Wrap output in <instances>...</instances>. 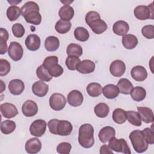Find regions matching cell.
<instances>
[{
  "instance_id": "cell-1",
  "label": "cell",
  "mask_w": 154,
  "mask_h": 154,
  "mask_svg": "<svg viewBox=\"0 0 154 154\" xmlns=\"http://www.w3.org/2000/svg\"><path fill=\"white\" fill-rule=\"evenodd\" d=\"M48 126L51 133L61 136H67L73 130V126L70 122L56 119L50 120L48 123Z\"/></svg>"
},
{
  "instance_id": "cell-2",
  "label": "cell",
  "mask_w": 154,
  "mask_h": 154,
  "mask_svg": "<svg viewBox=\"0 0 154 154\" xmlns=\"http://www.w3.org/2000/svg\"><path fill=\"white\" fill-rule=\"evenodd\" d=\"M78 142L82 147L85 149H89L94 145V128L91 125L85 123L80 126Z\"/></svg>"
},
{
  "instance_id": "cell-3",
  "label": "cell",
  "mask_w": 154,
  "mask_h": 154,
  "mask_svg": "<svg viewBox=\"0 0 154 154\" xmlns=\"http://www.w3.org/2000/svg\"><path fill=\"white\" fill-rule=\"evenodd\" d=\"M129 137L134 149L137 153H143L148 149L149 144L146 140L142 131L134 130L130 133Z\"/></svg>"
},
{
  "instance_id": "cell-4",
  "label": "cell",
  "mask_w": 154,
  "mask_h": 154,
  "mask_svg": "<svg viewBox=\"0 0 154 154\" xmlns=\"http://www.w3.org/2000/svg\"><path fill=\"white\" fill-rule=\"evenodd\" d=\"M58 62V57L54 55L47 57L43 61L42 65L48 70L52 77H58L63 73V68Z\"/></svg>"
},
{
  "instance_id": "cell-5",
  "label": "cell",
  "mask_w": 154,
  "mask_h": 154,
  "mask_svg": "<svg viewBox=\"0 0 154 154\" xmlns=\"http://www.w3.org/2000/svg\"><path fill=\"white\" fill-rule=\"evenodd\" d=\"M153 3L146 5H138L134 8V13L135 17L139 20H144L148 19H153Z\"/></svg>"
},
{
  "instance_id": "cell-6",
  "label": "cell",
  "mask_w": 154,
  "mask_h": 154,
  "mask_svg": "<svg viewBox=\"0 0 154 154\" xmlns=\"http://www.w3.org/2000/svg\"><path fill=\"white\" fill-rule=\"evenodd\" d=\"M108 146L112 151L116 152H122L123 153L131 154V149L126 142L123 138L117 139L115 137L109 141Z\"/></svg>"
},
{
  "instance_id": "cell-7",
  "label": "cell",
  "mask_w": 154,
  "mask_h": 154,
  "mask_svg": "<svg viewBox=\"0 0 154 154\" xmlns=\"http://www.w3.org/2000/svg\"><path fill=\"white\" fill-rule=\"evenodd\" d=\"M49 101L51 108L54 111H60L63 109L65 107L67 102L64 96L58 93L52 94Z\"/></svg>"
},
{
  "instance_id": "cell-8",
  "label": "cell",
  "mask_w": 154,
  "mask_h": 154,
  "mask_svg": "<svg viewBox=\"0 0 154 154\" xmlns=\"http://www.w3.org/2000/svg\"><path fill=\"white\" fill-rule=\"evenodd\" d=\"M46 126V122L44 120H35L29 126L30 134L36 137H40L45 133Z\"/></svg>"
},
{
  "instance_id": "cell-9",
  "label": "cell",
  "mask_w": 154,
  "mask_h": 154,
  "mask_svg": "<svg viewBox=\"0 0 154 154\" xmlns=\"http://www.w3.org/2000/svg\"><path fill=\"white\" fill-rule=\"evenodd\" d=\"M9 57L14 61H19L23 54V49L22 45L17 42L10 43L8 49Z\"/></svg>"
},
{
  "instance_id": "cell-10",
  "label": "cell",
  "mask_w": 154,
  "mask_h": 154,
  "mask_svg": "<svg viewBox=\"0 0 154 154\" xmlns=\"http://www.w3.org/2000/svg\"><path fill=\"white\" fill-rule=\"evenodd\" d=\"M126 65L125 63L120 60H114L111 63L109 66V72L111 74L116 77L122 76L125 72Z\"/></svg>"
},
{
  "instance_id": "cell-11",
  "label": "cell",
  "mask_w": 154,
  "mask_h": 154,
  "mask_svg": "<svg viewBox=\"0 0 154 154\" xmlns=\"http://www.w3.org/2000/svg\"><path fill=\"white\" fill-rule=\"evenodd\" d=\"M0 110L3 117L7 119L14 117L18 114L16 106L13 103L6 102L0 105Z\"/></svg>"
},
{
  "instance_id": "cell-12",
  "label": "cell",
  "mask_w": 154,
  "mask_h": 154,
  "mask_svg": "<svg viewBox=\"0 0 154 154\" xmlns=\"http://www.w3.org/2000/svg\"><path fill=\"white\" fill-rule=\"evenodd\" d=\"M22 111L25 116L31 117L37 113L38 106L34 101L32 100H27L22 105Z\"/></svg>"
},
{
  "instance_id": "cell-13",
  "label": "cell",
  "mask_w": 154,
  "mask_h": 154,
  "mask_svg": "<svg viewBox=\"0 0 154 154\" xmlns=\"http://www.w3.org/2000/svg\"><path fill=\"white\" fill-rule=\"evenodd\" d=\"M87 25L90 27L91 30L96 34H100L105 32L108 28L106 22L102 20L100 17L88 22Z\"/></svg>"
},
{
  "instance_id": "cell-14",
  "label": "cell",
  "mask_w": 154,
  "mask_h": 154,
  "mask_svg": "<svg viewBox=\"0 0 154 154\" xmlns=\"http://www.w3.org/2000/svg\"><path fill=\"white\" fill-rule=\"evenodd\" d=\"M84 97L82 93L77 90L71 91L67 95L68 103L74 107L80 106L83 102Z\"/></svg>"
},
{
  "instance_id": "cell-15",
  "label": "cell",
  "mask_w": 154,
  "mask_h": 154,
  "mask_svg": "<svg viewBox=\"0 0 154 154\" xmlns=\"http://www.w3.org/2000/svg\"><path fill=\"white\" fill-rule=\"evenodd\" d=\"M42 143L37 138H32L28 140L25 145L26 152L29 154H35L42 149Z\"/></svg>"
},
{
  "instance_id": "cell-16",
  "label": "cell",
  "mask_w": 154,
  "mask_h": 154,
  "mask_svg": "<svg viewBox=\"0 0 154 154\" xmlns=\"http://www.w3.org/2000/svg\"><path fill=\"white\" fill-rule=\"evenodd\" d=\"M49 90V86L43 81L35 82L32 85V91L37 96L42 97L46 95Z\"/></svg>"
},
{
  "instance_id": "cell-17",
  "label": "cell",
  "mask_w": 154,
  "mask_h": 154,
  "mask_svg": "<svg viewBox=\"0 0 154 154\" xmlns=\"http://www.w3.org/2000/svg\"><path fill=\"white\" fill-rule=\"evenodd\" d=\"M25 44L28 50L31 51H35L40 48L41 40L37 35L29 34L26 37Z\"/></svg>"
},
{
  "instance_id": "cell-18",
  "label": "cell",
  "mask_w": 154,
  "mask_h": 154,
  "mask_svg": "<svg viewBox=\"0 0 154 154\" xmlns=\"http://www.w3.org/2000/svg\"><path fill=\"white\" fill-rule=\"evenodd\" d=\"M116 131L114 128L111 126H105L100 129L99 132V138L103 143L108 142L111 139L115 137Z\"/></svg>"
},
{
  "instance_id": "cell-19",
  "label": "cell",
  "mask_w": 154,
  "mask_h": 154,
  "mask_svg": "<svg viewBox=\"0 0 154 154\" xmlns=\"http://www.w3.org/2000/svg\"><path fill=\"white\" fill-rule=\"evenodd\" d=\"M25 89L24 82L19 79H14L8 84V90L13 95H19Z\"/></svg>"
},
{
  "instance_id": "cell-20",
  "label": "cell",
  "mask_w": 154,
  "mask_h": 154,
  "mask_svg": "<svg viewBox=\"0 0 154 154\" xmlns=\"http://www.w3.org/2000/svg\"><path fill=\"white\" fill-rule=\"evenodd\" d=\"M131 77L137 81H143L147 77V72L142 66H136L131 71Z\"/></svg>"
},
{
  "instance_id": "cell-21",
  "label": "cell",
  "mask_w": 154,
  "mask_h": 154,
  "mask_svg": "<svg viewBox=\"0 0 154 154\" xmlns=\"http://www.w3.org/2000/svg\"><path fill=\"white\" fill-rule=\"evenodd\" d=\"M95 63L90 60H84L81 61L76 67V70L81 73L88 74L94 72Z\"/></svg>"
},
{
  "instance_id": "cell-22",
  "label": "cell",
  "mask_w": 154,
  "mask_h": 154,
  "mask_svg": "<svg viewBox=\"0 0 154 154\" xmlns=\"http://www.w3.org/2000/svg\"><path fill=\"white\" fill-rule=\"evenodd\" d=\"M137 110L141 121L146 123H150L153 122L154 115L153 111L150 108L146 106H138L137 107Z\"/></svg>"
},
{
  "instance_id": "cell-23",
  "label": "cell",
  "mask_w": 154,
  "mask_h": 154,
  "mask_svg": "<svg viewBox=\"0 0 154 154\" xmlns=\"http://www.w3.org/2000/svg\"><path fill=\"white\" fill-rule=\"evenodd\" d=\"M129 29V24L124 20H118L112 26L113 32L121 36H124L126 35Z\"/></svg>"
},
{
  "instance_id": "cell-24",
  "label": "cell",
  "mask_w": 154,
  "mask_h": 154,
  "mask_svg": "<svg viewBox=\"0 0 154 154\" xmlns=\"http://www.w3.org/2000/svg\"><path fill=\"white\" fill-rule=\"evenodd\" d=\"M103 96L109 99H112L117 97L119 94V90L117 85L114 84H107L102 88Z\"/></svg>"
},
{
  "instance_id": "cell-25",
  "label": "cell",
  "mask_w": 154,
  "mask_h": 154,
  "mask_svg": "<svg viewBox=\"0 0 154 154\" xmlns=\"http://www.w3.org/2000/svg\"><path fill=\"white\" fill-rule=\"evenodd\" d=\"M117 87L119 93L123 94H129L133 88V85L131 82L126 78H121L117 82Z\"/></svg>"
},
{
  "instance_id": "cell-26",
  "label": "cell",
  "mask_w": 154,
  "mask_h": 154,
  "mask_svg": "<svg viewBox=\"0 0 154 154\" xmlns=\"http://www.w3.org/2000/svg\"><path fill=\"white\" fill-rule=\"evenodd\" d=\"M74 10L70 5H64L60 8L58 14L61 20L70 21L74 16Z\"/></svg>"
},
{
  "instance_id": "cell-27",
  "label": "cell",
  "mask_w": 154,
  "mask_h": 154,
  "mask_svg": "<svg viewBox=\"0 0 154 154\" xmlns=\"http://www.w3.org/2000/svg\"><path fill=\"white\" fill-rule=\"evenodd\" d=\"M122 45L127 49H132L135 48L138 44L137 37L133 34H126L122 37Z\"/></svg>"
},
{
  "instance_id": "cell-28",
  "label": "cell",
  "mask_w": 154,
  "mask_h": 154,
  "mask_svg": "<svg viewBox=\"0 0 154 154\" xmlns=\"http://www.w3.org/2000/svg\"><path fill=\"white\" fill-rule=\"evenodd\" d=\"M26 22L35 25L40 24L42 22V16L38 10H34L28 12L24 16Z\"/></svg>"
},
{
  "instance_id": "cell-29",
  "label": "cell",
  "mask_w": 154,
  "mask_h": 154,
  "mask_svg": "<svg viewBox=\"0 0 154 154\" xmlns=\"http://www.w3.org/2000/svg\"><path fill=\"white\" fill-rule=\"evenodd\" d=\"M60 46L59 39L54 35L48 37L45 41V48L48 51L54 52L57 51Z\"/></svg>"
},
{
  "instance_id": "cell-30",
  "label": "cell",
  "mask_w": 154,
  "mask_h": 154,
  "mask_svg": "<svg viewBox=\"0 0 154 154\" xmlns=\"http://www.w3.org/2000/svg\"><path fill=\"white\" fill-rule=\"evenodd\" d=\"M130 94L133 100L137 102H141L145 99L146 96V91L143 87L137 86L133 87Z\"/></svg>"
},
{
  "instance_id": "cell-31",
  "label": "cell",
  "mask_w": 154,
  "mask_h": 154,
  "mask_svg": "<svg viewBox=\"0 0 154 154\" xmlns=\"http://www.w3.org/2000/svg\"><path fill=\"white\" fill-rule=\"evenodd\" d=\"M86 90L87 93L93 97L99 96L102 93V87L101 85L97 82H91L90 83L87 88Z\"/></svg>"
},
{
  "instance_id": "cell-32",
  "label": "cell",
  "mask_w": 154,
  "mask_h": 154,
  "mask_svg": "<svg viewBox=\"0 0 154 154\" xmlns=\"http://www.w3.org/2000/svg\"><path fill=\"white\" fill-rule=\"evenodd\" d=\"M94 112L97 117L100 118L106 117L109 112V108L105 103H99L94 106Z\"/></svg>"
},
{
  "instance_id": "cell-33",
  "label": "cell",
  "mask_w": 154,
  "mask_h": 154,
  "mask_svg": "<svg viewBox=\"0 0 154 154\" xmlns=\"http://www.w3.org/2000/svg\"><path fill=\"white\" fill-rule=\"evenodd\" d=\"M71 26L72 23L70 21L60 19L57 22L55 25V29L57 32L63 34L68 32L70 31Z\"/></svg>"
},
{
  "instance_id": "cell-34",
  "label": "cell",
  "mask_w": 154,
  "mask_h": 154,
  "mask_svg": "<svg viewBox=\"0 0 154 154\" xmlns=\"http://www.w3.org/2000/svg\"><path fill=\"white\" fill-rule=\"evenodd\" d=\"M126 119L131 124L135 126H140L141 125V119L138 112L128 111H126Z\"/></svg>"
},
{
  "instance_id": "cell-35",
  "label": "cell",
  "mask_w": 154,
  "mask_h": 154,
  "mask_svg": "<svg viewBox=\"0 0 154 154\" xmlns=\"http://www.w3.org/2000/svg\"><path fill=\"white\" fill-rule=\"evenodd\" d=\"M112 119L117 124H123L126 121V111L122 108H116L112 112Z\"/></svg>"
},
{
  "instance_id": "cell-36",
  "label": "cell",
  "mask_w": 154,
  "mask_h": 154,
  "mask_svg": "<svg viewBox=\"0 0 154 154\" xmlns=\"http://www.w3.org/2000/svg\"><path fill=\"white\" fill-rule=\"evenodd\" d=\"M16 128V123L14 121L6 120L1 123V131L4 134H10L14 131Z\"/></svg>"
},
{
  "instance_id": "cell-37",
  "label": "cell",
  "mask_w": 154,
  "mask_h": 154,
  "mask_svg": "<svg viewBox=\"0 0 154 154\" xmlns=\"http://www.w3.org/2000/svg\"><path fill=\"white\" fill-rule=\"evenodd\" d=\"M74 36L76 40L80 42H86L89 38L90 34L86 28L79 26L75 29Z\"/></svg>"
},
{
  "instance_id": "cell-38",
  "label": "cell",
  "mask_w": 154,
  "mask_h": 154,
  "mask_svg": "<svg viewBox=\"0 0 154 154\" xmlns=\"http://www.w3.org/2000/svg\"><path fill=\"white\" fill-rule=\"evenodd\" d=\"M6 14L9 20L14 21L20 16L21 9L17 6L11 5L7 8Z\"/></svg>"
},
{
  "instance_id": "cell-39",
  "label": "cell",
  "mask_w": 154,
  "mask_h": 154,
  "mask_svg": "<svg viewBox=\"0 0 154 154\" xmlns=\"http://www.w3.org/2000/svg\"><path fill=\"white\" fill-rule=\"evenodd\" d=\"M82 47L78 44L70 43L67 46L66 52L69 56H75V57H80L82 54Z\"/></svg>"
},
{
  "instance_id": "cell-40",
  "label": "cell",
  "mask_w": 154,
  "mask_h": 154,
  "mask_svg": "<svg viewBox=\"0 0 154 154\" xmlns=\"http://www.w3.org/2000/svg\"><path fill=\"white\" fill-rule=\"evenodd\" d=\"M36 75L37 77L43 81L49 82L52 78V76L51 75L49 72L43 65L37 67L36 70Z\"/></svg>"
},
{
  "instance_id": "cell-41",
  "label": "cell",
  "mask_w": 154,
  "mask_h": 154,
  "mask_svg": "<svg viewBox=\"0 0 154 154\" xmlns=\"http://www.w3.org/2000/svg\"><path fill=\"white\" fill-rule=\"evenodd\" d=\"M38 10L39 11L38 5L34 1H28L24 4L21 8V14L24 16L26 13L29 11Z\"/></svg>"
},
{
  "instance_id": "cell-42",
  "label": "cell",
  "mask_w": 154,
  "mask_h": 154,
  "mask_svg": "<svg viewBox=\"0 0 154 154\" xmlns=\"http://www.w3.org/2000/svg\"><path fill=\"white\" fill-rule=\"evenodd\" d=\"M81 62L80 58L75 56H68L66 60V66L70 70H76L78 64Z\"/></svg>"
},
{
  "instance_id": "cell-43",
  "label": "cell",
  "mask_w": 154,
  "mask_h": 154,
  "mask_svg": "<svg viewBox=\"0 0 154 154\" xmlns=\"http://www.w3.org/2000/svg\"><path fill=\"white\" fill-rule=\"evenodd\" d=\"M11 30L14 36L17 38L22 37L25 31L23 25L19 23H16L14 25H13Z\"/></svg>"
},
{
  "instance_id": "cell-44",
  "label": "cell",
  "mask_w": 154,
  "mask_h": 154,
  "mask_svg": "<svg viewBox=\"0 0 154 154\" xmlns=\"http://www.w3.org/2000/svg\"><path fill=\"white\" fill-rule=\"evenodd\" d=\"M143 35L148 39L154 38V26L153 25H147L144 26L141 29Z\"/></svg>"
},
{
  "instance_id": "cell-45",
  "label": "cell",
  "mask_w": 154,
  "mask_h": 154,
  "mask_svg": "<svg viewBox=\"0 0 154 154\" xmlns=\"http://www.w3.org/2000/svg\"><path fill=\"white\" fill-rule=\"evenodd\" d=\"M71 149L72 146L69 143L62 142L57 146V152L60 154H69Z\"/></svg>"
},
{
  "instance_id": "cell-46",
  "label": "cell",
  "mask_w": 154,
  "mask_h": 154,
  "mask_svg": "<svg viewBox=\"0 0 154 154\" xmlns=\"http://www.w3.org/2000/svg\"><path fill=\"white\" fill-rule=\"evenodd\" d=\"M10 63L4 59L0 60V76H3L7 75L10 71Z\"/></svg>"
},
{
  "instance_id": "cell-47",
  "label": "cell",
  "mask_w": 154,
  "mask_h": 154,
  "mask_svg": "<svg viewBox=\"0 0 154 154\" xmlns=\"http://www.w3.org/2000/svg\"><path fill=\"white\" fill-rule=\"evenodd\" d=\"M143 134L149 144H153L154 143V133L152 129L146 128L143 131Z\"/></svg>"
},
{
  "instance_id": "cell-48",
  "label": "cell",
  "mask_w": 154,
  "mask_h": 154,
  "mask_svg": "<svg viewBox=\"0 0 154 154\" xmlns=\"http://www.w3.org/2000/svg\"><path fill=\"white\" fill-rule=\"evenodd\" d=\"M8 49L7 42L0 38V54L1 55L5 54Z\"/></svg>"
},
{
  "instance_id": "cell-49",
  "label": "cell",
  "mask_w": 154,
  "mask_h": 154,
  "mask_svg": "<svg viewBox=\"0 0 154 154\" xmlns=\"http://www.w3.org/2000/svg\"><path fill=\"white\" fill-rule=\"evenodd\" d=\"M100 154H113V151L110 149L108 145H103L100 148Z\"/></svg>"
},
{
  "instance_id": "cell-50",
  "label": "cell",
  "mask_w": 154,
  "mask_h": 154,
  "mask_svg": "<svg viewBox=\"0 0 154 154\" xmlns=\"http://www.w3.org/2000/svg\"><path fill=\"white\" fill-rule=\"evenodd\" d=\"M0 35H1V37H0L1 39H2L6 42L8 40L9 34L8 31L5 29L3 28H0Z\"/></svg>"
},
{
  "instance_id": "cell-51",
  "label": "cell",
  "mask_w": 154,
  "mask_h": 154,
  "mask_svg": "<svg viewBox=\"0 0 154 154\" xmlns=\"http://www.w3.org/2000/svg\"><path fill=\"white\" fill-rule=\"evenodd\" d=\"M22 1H8V2L11 4V5H16L19 2H20Z\"/></svg>"
}]
</instances>
